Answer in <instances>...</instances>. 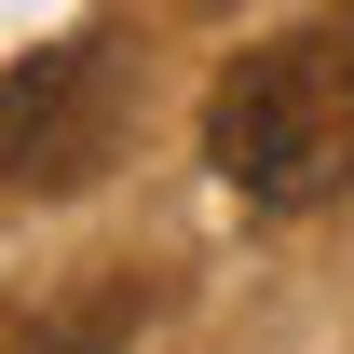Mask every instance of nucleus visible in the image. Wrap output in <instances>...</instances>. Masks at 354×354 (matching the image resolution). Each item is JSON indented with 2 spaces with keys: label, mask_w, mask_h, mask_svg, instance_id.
<instances>
[{
  "label": "nucleus",
  "mask_w": 354,
  "mask_h": 354,
  "mask_svg": "<svg viewBox=\"0 0 354 354\" xmlns=\"http://www.w3.org/2000/svg\"><path fill=\"white\" fill-rule=\"evenodd\" d=\"M205 164L272 218L354 191V28H300V41L232 55L205 95Z\"/></svg>",
  "instance_id": "nucleus-1"
},
{
  "label": "nucleus",
  "mask_w": 354,
  "mask_h": 354,
  "mask_svg": "<svg viewBox=\"0 0 354 354\" xmlns=\"http://www.w3.org/2000/svg\"><path fill=\"white\" fill-rule=\"evenodd\" d=\"M123 164V41L82 28V41H41L0 68V191H95Z\"/></svg>",
  "instance_id": "nucleus-2"
}]
</instances>
